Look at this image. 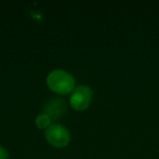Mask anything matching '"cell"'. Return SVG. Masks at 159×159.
Listing matches in <instances>:
<instances>
[{"label": "cell", "instance_id": "277c9868", "mask_svg": "<svg viewBox=\"0 0 159 159\" xmlns=\"http://www.w3.org/2000/svg\"><path fill=\"white\" fill-rule=\"evenodd\" d=\"M66 111L65 102L62 100H52L45 107L46 115L51 119L56 120L60 118Z\"/></svg>", "mask_w": 159, "mask_h": 159}, {"label": "cell", "instance_id": "3957f363", "mask_svg": "<svg viewBox=\"0 0 159 159\" xmlns=\"http://www.w3.org/2000/svg\"><path fill=\"white\" fill-rule=\"evenodd\" d=\"M92 96L93 91L89 87L80 86L74 90L70 98L71 106L76 111H84L89 106Z\"/></svg>", "mask_w": 159, "mask_h": 159}, {"label": "cell", "instance_id": "7a4b0ae2", "mask_svg": "<svg viewBox=\"0 0 159 159\" xmlns=\"http://www.w3.org/2000/svg\"><path fill=\"white\" fill-rule=\"evenodd\" d=\"M45 137L48 143L57 148L66 146L71 140L69 130L59 124L50 125L45 132Z\"/></svg>", "mask_w": 159, "mask_h": 159}, {"label": "cell", "instance_id": "8992f818", "mask_svg": "<svg viewBox=\"0 0 159 159\" xmlns=\"http://www.w3.org/2000/svg\"><path fill=\"white\" fill-rule=\"evenodd\" d=\"M0 159H8V153L2 146H0Z\"/></svg>", "mask_w": 159, "mask_h": 159}, {"label": "cell", "instance_id": "5b68a950", "mask_svg": "<svg viewBox=\"0 0 159 159\" xmlns=\"http://www.w3.org/2000/svg\"><path fill=\"white\" fill-rule=\"evenodd\" d=\"M50 123L51 119L46 114L38 116L35 119V125L38 129H48L50 126Z\"/></svg>", "mask_w": 159, "mask_h": 159}, {"label": "cell", "instance_id": "6da1fadb", "mask_svg": "<svg viewBox=\"0 0 159 159\" xmlns=\"http://www.w3.org/2000/svg\"><path fill=\"white\" fill-rule=\"evenodd\" d=\"M48 88L58 94H67L75 88V79L67 72L62 70L52 71L47 78Z\"/></svg>", "mask_w": 159, "mask_h": 159}]
</instances>
